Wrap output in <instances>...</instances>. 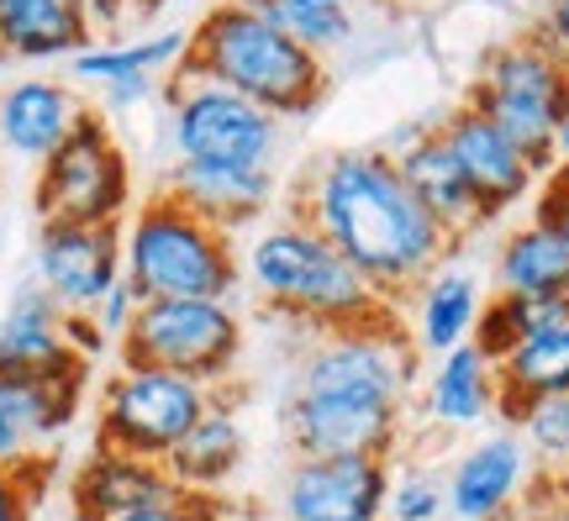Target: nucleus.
<instances>
[{
  "mask_svg": "<svg viewBox=\"0 0 569 521\" xmlns=\"http://www.w3.org/2000/svg\"><path fill=\"white\" fill-rule=\"evenodd\" d=\"M290 217L317 227L386 305L407 311L417 284L453 259L459 242L396 174L386 148H332L306 169Z\"/></svg>",
  "mask_w": 569,
  "mask_h": 521,
  "instance_id": "nucleus-1",
  "label": "nucleus"
},
{
  "mask_svg": "<svg viewBox=\"0 0 569 521\" xmlns=\"http://www.w3.org/2000/svg\"><path fill=\"white\" fill-rule=\"evenodd\" d=\"M417 348L407 317L306 338L296 390L284 401V438L296 459H390L407 432Z\"/></svg>",
  "mask_w": 569,
  "mask_h": 521,
  "instance_id": "nucleus-2",
  "label": "nucleus"
},
{
  "mask_svg": "<svg viewBox=\"0 0 569 521\" xmlns=\"http://www.w3.org/2000/svg\"><path fill=\"white\" fill-rule=\"evenodd\" d=\"M238 259H243V284L253 290V301L269 305L274 317L296 321L306 338L353 332L396 311L369 290L365 274L317 227H306L290 211L253 227Z\"/></svg>",
  "mask_w": 569,
  "mask_h": 521,
  "instance_id": "nucleus-3",
  "label": "nucleus"
},
{
  "mask_svg": "<svg viewBox=\"0 0 569 521\" xmlns=\"http://www.w3.org/2000/svg\"><path fill=\"white\" fill-rule=\"evenodd\" d=\"M174 74L222 84L280 121L311 117L327 96V63L243 0H222L190 27Z\"/></svg>",
  "mask_w": 569,
  "mask_h": 521,
  "instance_id": "nucleus-4",
  "label": "nucleus"
},
{
  "mask_svg": "<svg viewBox=\"0 0 569 521\" xmlns=\"http://www.w3.org/2000/svg\"><path fill=\"white\" fill-rule=\"evenodd\" d=\"M122 280L142 301H238V238L159 190L122 221Z\"/></svg>",
  "mask_w": 569,
  "mask_h": 521,
  "instance_id": "nucleus-5",
  "label": "nucleus"
},
{
  "mask_svg": "<svg viewBox=\"0 0 569 521\" xmlns=\"http://www.w3.org/2000/svg\"><path fill=\"white\" fill-rule=\"evenodd\" d=\"M469 106L507 132L538 174L559 163V127L569 117V63L538 32L490 48L469 84Z\"/></svg>",
  "mask_w": 569,
  "mask_h": 521,
  "instance_id": "nucleus-6",
  "label": "nucleus"
},
{
  "mask_svg": "<svg viewBox=\"0 0 569 521\" xmlns=\"http://www.w3.org/2000/svg\"><path fill=\"white\" fill-rule=\"evenodd\" d=\"M32 206L42 221H80V227H122L132 217L138 184L106 111L84 106V117L59 142V153L38 163Z\"/></svg>",
  "mask_w": 569,
  "mask_h": 521,
  "instance_id": "nucleus-7",
  "label": "nucleus"
},
{
  "mask_svg": "<svg viewBox=\"0 0 569 521\" xmlns=\"http://www.w3.org/2000/svg\"><path fill=\"white\" fill-rule=\"evenodd\" d=\"M169 153L174 163H206V169H274L284 148V121L264 106L232 96L211 80L169 74Z\"/></svg>",
  "mask_w": 569,
  "mask_h": 521,
  "instance_id": "nucleus-8",
  "label": "nucleus"
},
{
  "mask_svg": "<svg viewBox=\"0 0 569 521\" xmlns=\"http://www.w3.org/2000/svg\"><path fill=\"white\" fill-rule=\"evenodd\" d=\"M243 317L232 301H142L138 321L117 342V359L222 390L243 363Z\"/></svg>",
  "mask_w": 569,
  "mask_h": 521,
  "instance_id": "nucleus-9",
  "label": "nucleus"
},
{
  "mask_svg": "<svg viewBox=\"0 0 569 521\" xmlns=\"http://www.w3.org/2000/svg\"><path fill=\"white\" fill-rule=\"evenodd\" d=\"M211 401H217V390L184 380V374L117 363L96 401V448L163 463L174 453V442L206 417Z\"/></svg>",
  "mask_w": 569,
  "mask_h": 521,
  "instance_id": "nucleus-10",
  "label": "nucleus"
},
{
  "mask_svg": "<svg viewBox=\"0 0 569 521\" xmlns=\"http://www.w3.org/2000/svg\"><path fill=\"white\" fill-rule=\"evenodd\" d=\"M0 380L6 384H84L90 363L69 348L63 305L38 280L21 284L0 317Z\"/></svg>",
  "mask_w": 569,
  "mask_h": 521,
  "instance_id": "nucleus-11",
  "label": "nucleus"
},
{
  "mask_svg": "<svg viewBox=\"0 0 569 521\" xmlns=\"http://www.w3.org/2000/svg\"><path fill=\"white\" fill-rule=\"evenodd\" d=\"M390 459H296L280 484V521H386Z\"/></svg>",
  "mask_w": 569,
  "mask_h": 521,
  "instance_id": "nucleus-12",
  "label": "nucleus"
},
{
  "mask_svg": "<svg viewBox=\"0 0 569 521\" xmlns=\"http://www.w3.org/2000/svg\"><path fill=\"white\" fill-rule=\"evenodd\" d=\"M32 263H38V284L63 311H96L106 290L122 280V227L42 221Z\"/></svg>",
  "mask_w": 569,
  "mask_h": 521,
  "instance_id": "nucleus-13",
  "label": "nucleus"
},
{
  "mask_svg": "<svg viewBox=\"0 0 569 521\" xmlns=\"http://www.w3.org/2000/svg\"><path fill=\"white\" fill-rule=\"evenodd\" d=\"M438 132H443V142L453 148V159L465 169V180H469V190H475L480 211H486V221L507 217L511 206H522L532 190H538V180H543L528 163V153L469 101L453 106V111L438 121Z\"/></svg>",
  "mask_w": 569,
  "mask_h": 521,
  "instance_id": "nucleus-14",
  "label": "nucleus"
},
{
  "mask_svg": "<svg viewBox=\"0 0 569 521\" xmlns=\"http://www.w3.org/2000/svg\"><path fill=\"white\" fill-rule=\"evenodd\" d=\"M532 480L538 474L517 432L511 427L490 432L453 459L443 480V511H453V521H507L532 490Z\"/></svg>",
  "mask_w": 569,
  "mask_h": 521,
  "instance_id": "nucleus-15",
  "label": "nucleus"
},
{
  "mask_svg": "<svg viewBox=\"0 0 569 521\" xmlns=\"http://www.w3.org/2000/svg\"><path fill=\"white\" fill-rule=\"evenodd\" d=\"M386 153L396 159V174L407 180V190L443 221L453 242H469L480 227H490L480 201H475V190H469V180H465V169L453 159V148H448L443 132H438V121L407 132V138L396 142V148H386Z\"/></svg>",
  "mask_w": 569,
  "mask_h": 521,
  "instance_id": "nucleus-16",
  "label": "nucleus"
},
{
  "mask_svg": "<svg viewBox=\"0 0 569 521\" xmlns=\"http://www.w3.org/2000/svg\"><path fill=\"white\" fill-rule=\"evenodd\" d=\"M184 490L169 480V469L153 459H132L117 448H96L69 480V511L74 521H117L142 505H169Z\"/></svg>",
  "mask_w": 569,
  "mask_h": 521,
  "instance_id": "nucleus-17",
  "label": "nucleus"
},
{
  "mask_svg": "<svg viewBox=\"0 0 569 521\" xmlns=\"http://www.w3.org/2000/svg\"><path fill=\"white\" fill-rule=\"evenodd\" d=\"M174 201H184L196 217H206L222 232H253L264 227L269 211L280 206V180L274 169H206V163H169V184Z\"/></svg>",
  "mask_w": 569,
  "mask_h": 521,
  "instance_id": "nucleus-18",
  "label": "nucleus"
},
{
  "mask_svg": "<svg viewBox=\"0 0 569 521\" xmlns=\"http://www.w3.org/2000/svg\"><path fill=\"white\" fill-rule=\"evenodd\" d=\"M80 117L84 101L74 96V84L48 80V74L17 80L0 96V148L27 163H42L48 153H59V142L74 132Z\"/></svg>",
  "mask_w": 569,
  "mask_h": 521,
  "instance_id": "nucleus-19",
  "label": "nucleus"
},
{
  "mask_svg": "<svg viewBox=\"0 0 569 521\" xmlns=\"http://www.w3.org/2000/svg\"><path fill=\"white\" fill-rule=\"evenodd\" d=\"M480 305H486L480 274L448 259L443 269H432V274L417 284V295H411V321H407L411 348H417V353H432V359L465 348V342L475 338ZM401 317H407V311H401Z\"/></svg>",
  "mask_w": 569,
  "mask_h": 521,
  "instance_id": "nucleus-20",
  "label": "nucleus"
},
{
  "mask_svg": "<svg viewBox=\"0 0 569 521\" xmlns=\"http://www.w3.org/2000/svg\"><path fill=\"white\" fill-rule=\"evenodd\" d=\"M243 459H248V432L238 421V411L227 405V395L217 390V401L206 405V417L174 442V453L163 459V469L190 495H222L232 484V474L243 469Z\"/></svg>",
  "mask_w": 569,
  "mask_h": 521,
  "instance_id": "nucleus-21",
  "label": "nucleus"
},
{
  "mask_svg": "<svg viewBox=\"0 0 569 521\" xmlns=\"http://www.w3.org/2000/svg\"><path fill=\"white\" fill-rule=\"evenodd\" d=\"M90 38L96 21L84 0H0V59H74Z\"/></svg>",
  "mask_w": 569,
  "mask_h": 521,
  "instance_id": "nucleus-22",
  "label": "nucleus"
},
{
  "mask_svg": "<svg viewBox=\"0 0 569 521\" xmlns=\"http://www.w3.org/2000/svg\"><path fill=\"white\" fill-rule=\"evenodd\" d=\"M496 405H501L496 363L475 342L432 359V374H427V390H422V417L438 432H469V427L496 417Z\"/></svg>",
  "mask_w": 569,
  "mask_h": 521,
  "instance_id": "nucleus-23",
  "label": "nucleus"
},
{
  "mask_svg": "<svg viewBox=\"0 0 569 521\" xmlns=\"http://www.w3.org/2000/svg\"><path fill=\"white\" fill-rule=\"evenodd\" d=\"M84 384H6L0 380V463L48 459V442L80 417Z\"/></svg>",
  "mask_w": 569,
  "mask_h": 521,
  "instance_id": "nucleus-24",
  "label": "nucleus"
},
{
  "mask_svg": "<svg viewBox=\"0 0 569 521\" xmlns=\"http://www.w3.org/2000/svg\"><path fill=\"white\" fill-rule=\"evenodd\" d=\"M496 290L501 295H528V301H569V242L549 221H522L511 227L496 248Z\"/></svg>",
  "mask_w": 569,
  "mask_h": 521,
  "instance_id": "nucleus-25",
  "label": "nucleus"
},
{
  "mask_svg": "<svg viewBox=\"0 0 569 521\" xmlns=\"http://www.w3.org/2000/svg\"><path fill=\"white\" fill-rule=\"evenodd\" d=\"M496 384H501V405H496L501 421H511L517 405L538 401V395H569V321L517 342L507 359L496 363Z\"/></svg>",
  "mask_w": 569,
  "mask_h": 521,
  "instance_id": "nucleus-26",
  "label": "nucleus"
},
{
  "mask_svg": "<svg viewBox=\"0 0 569 521\" xmlns=\"http://www.w3.org/2000/svg\"><path fill=\"white\" fill-rule=\"evenodd\" d=\"M184 42L190 32H153V38H132V42H90L69 59V74L84 84H111V80H138V74H174V63L184 59Z\"/></svg>",
  "mask_w": 569,
  "mask_h": 521,
  "instance_id": "nucleus-27",
  "label": "nucleus"
},
{
  "mask_svg": "<svg viewBox=\"0 0 569 521\" xmlns=\"http://www.w3.org/2000/svg\"><path fill=\"white\" fill-rule=\"evenodd\" d=\"M243 6L269 17L322 63L359 38V6H338V0H243Z\"/></svg>",
  "mask_w": 569,
  "mask_h": 521,
  "instance_id": "nucleus-28",
  "label": "nucleus"
},
{
  "mask_svg": "<svg viewBox=\"0 0 569 521\" xmlns=\"http://www.w3.org/2000/svg\"><path fill=\"white\" fill-rule=\"evenodd\" d=\"M569 321V301H528V295H490L480 305V321H475V348L486 353L490 363H501L517 348V342H528L532 332H543V327H559Z\"/></svg>",
  "mask_w": 569,
  "mask_h": 521,
  "instance_id": "nucleus-29",
  "label": "nucleus"
},
{
  "mask_svg": "<svg viewBox=\"0 0 569 521\" xmlns=\"http://www.w3.org/2000/svg\"><path fill=\"white\" fill-rule=\"evenodd\" d=\"M507 427L528 448L538 480H569V395H538L517 405Z\"/></svg>",
  "mask_w": 569,
  "mask_h": 521,
  "instance_id": "nucleus-30",
  "label": "nucleus"
},
{
  "mask_svg": "<svg viewBox=\"0 0 569 521\" xmlns=\"http://www.w3.org/2000/svg\"><path fill=\"white\" fill-rule=\"evenodd\" d=\"M438 517H443V484L422 474V469H407V474L390 469L386 521H438Z\"/></svg>",
  "mask_w": 569,
  "mask_h": 521,
  "instance_id": "nucleus-31",
  "label": "nucleus"
},
{
  "mask_svg": "<svg viewBox=\"0 0 569 521\" xmlns=\"http://www.w3.org/2000/svg\"><path fill=\"white\" fill-rule=\"evenodd\" d=\"M42 474H48V459L32 463H0V521H32V505L42 495Z\"/></svg>",
  "mask_w": 569,
  "mask_h": 521,
  "instance_id": "nucleus-32",
  "label": "nucleus"
},
{
  "mask_svg": "<svg viewBox=\"0 0 569 521\" xmlns=\"http://www.w3.org/2000/svg\"><path fill=\"white\" fill-rule=\"evenodd\" d=\"M138 305H142L138 290H132L127 280H117V284H111V290L101 295V305H96L90 317H96V327L106 332V342H122V338H127V327L138 321Z\"/></svg>",
  "mask_w": 569,
  "mask_h": 521,
  "instance_id": "nucleus-33",
  "label": "nucleus"
},
{
  "mask_svg": "<svg viewBox=\"0 0 569 521\" xmlns=\"http://www.w3.org/2000/svg\"><path fill=\"white\" fill-rule=\"evenodd\" d=\"M532 217L549 221L553 232L569 242V163H553L543 190H538V201H532Z\"/></svg>",
  "mask_w": 569,
  "mask_h": 521,
  "instance_id": "nucleus-34",
  "label": "nucleus"
},
{
  "mask_svg": "<svg viewBox=\"0 0 569 521\" xmlns=\"http://www.w3.org/2000/svg\"><path fill=\"white\" fill-rule=\"evenodd\" d=\"M117 521H222V505H217V495H190V490H184L180 501L142 505V511H132V517H117Z\"/></svg>",
  "mask_w": 569,
  "mask_h": 521,
  "instance_id": "nucleus-35",
  "label": "nucleus"
},
{
  "mask_svg": "<svg viewBox=\"0 0 569 521\" xmlns=\"http://www.w3.org/2000/svg\"><path fill=\"white\" fill-rule=\"evenodd\" d=\"M507 521H569V501L553 480H532V490L522 495V505Z\"/></svg>",
  "mask_w": 569,
  "mask_h": 521,
  "instance_id": "nucleus-36",
  "label": "nucleus"
},
{
  "mask_svg": "<svg viewBox=\"0 0 569 521\" xmlns=\"http://www.w3.org/2000/svg\"><path fill=\"white\" fill-rule=\"evenodd\" d=\"M153 90H159L153 74H138V80H111V84H101V111L106 117H111V111H132V106L153 101Z\"/></svg>",
  "mask_w": 569,
  "mask_h": 521,
  "instance_id": "nucleus-37",
  "label": "nucleus"
},
{
  "mask_svg": "<svg viewBox=\"0 0 569 521\" xmlns=\"http://www.w3.org/2000/svg\"><path fill=\"white\" fill-rule=\"evenodd\" d=\"M63 332H69V348H74V353H80L84 363L101 359L106 332L96 327V317H90V311H63Z\"/></svg>",
  "mask_w": 569,
  "mask_h": 521,
  "instance_id": "nucleus-38",
  "label": "nucleus"
},
{
  "mask_svg": "<svg viewBox=\"0 0 569 521\" xmlns=\"http://www.w3.org/2000/svg\"><path fill=\"white\" fill-rule=\"evenodd\" d=\"M532 32H538V38L549 42L553 53L569 63V0H549V6H543V21H538Z\"/></svg>",
  "mask_w": 569,
  "mask_h": 521,
  "instance_id": "nucleus-39",
  "label": "nucleus"
},
{
  "mask_svg": "<svg viewBox=\"0 0 569 521\" xmlns=\"http://www.w3.org/2000/svg\"><path fill=\"white\" fill-rule=\"evenodd\" d=\"M90 6V21H96V32L101 27H127L132 17H142L148 6H159V0H84Z\"/></svg>",
  "mask_w": 569,
  "mask_h": 521,
  "instance_id": "nucleus-40",
  "label": "nucleus"
},
{
  "mask_svg": "<svg viewBox=\"0 0 569 521\" xmlns=\"http://www.w3.org/2000/svg\"><path fill=\"white\" fill-rule=\"evenodd\" d=\"M553 484H559V490H565V501H569V480H553Z\"/></svg>",
  "mask_w": 569,
  "mask_h": 521,
  "instance_id": "nucleus-41",
  "label": "nucleus"
},
{
  "mask_svg": "<svg viewBox=\"0 0 569 521\" xmlns=\"http://www.w3.org/2000/svg\"><path fill=\"white\" fill-rule=\"evenodd\" d=\"M338 6H365V0H338Z\"/></svg>",
  "mask_w": 569,
  "mask_h": 521,
  "instance_id": "nucleus-42",
  "label": "nucleus"
},
{
  "mask_svg": "<svg viewBox=\"0 0 569 521\" xmlns=\"http://www.w3.org/2000/svg\"><path fill=\"white\" fill-rule=\"evenodd\" d=\"M496 6H517V0H496Z\"/></svg>",
  "mask_w": 569,
  "mask_h": 521,
  "instance_id": "nucleus-43",
  "label": "nucleus"
},
{
  "mask_svg": "<svg viewBox=\"0 0 569 521\" xmlns=\"http://www.w3.org/2000/svg\"><path fill=\"white\" fill-rule=\"evenodd\" d=\"M222 521H243V517H222Z\"/></svg>",
  "mask_w": 569,
  "mask_h": 521,
  "instance_id": "nucleus-44",
  "label": "nucleus"
}]
</instances>
